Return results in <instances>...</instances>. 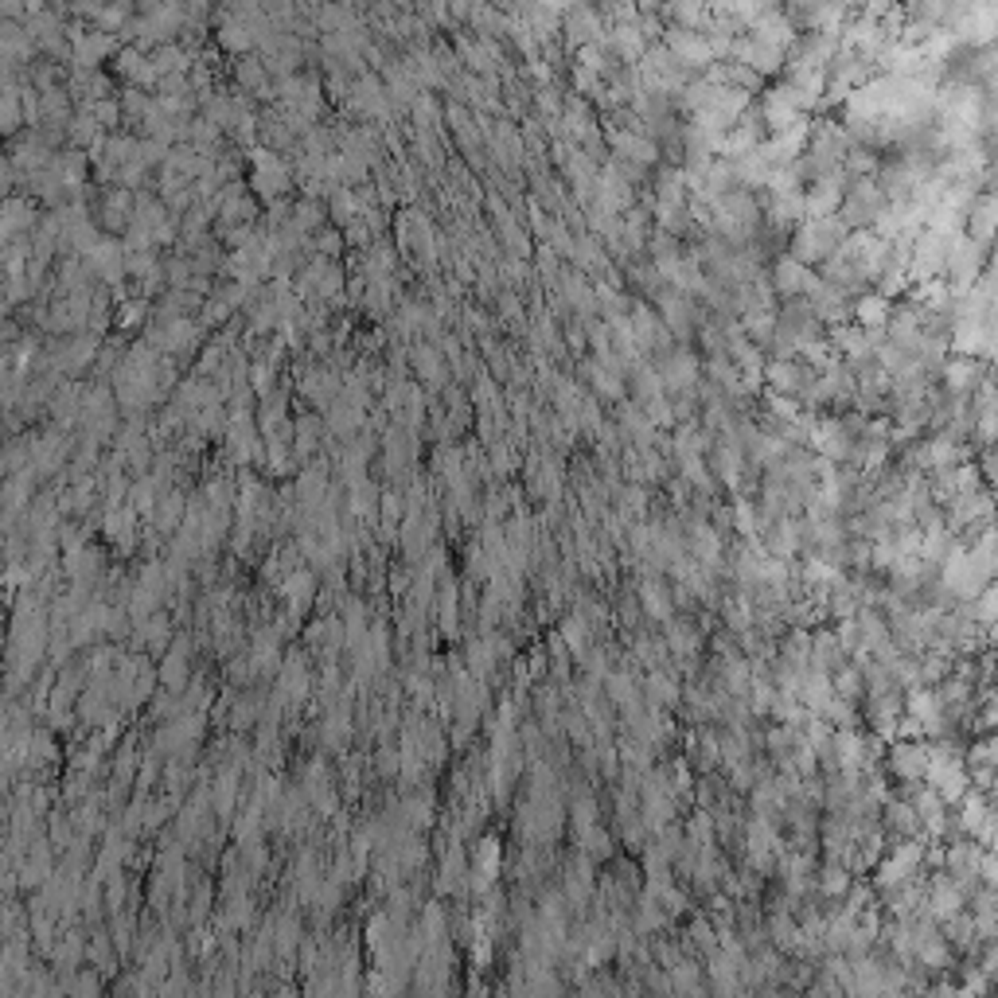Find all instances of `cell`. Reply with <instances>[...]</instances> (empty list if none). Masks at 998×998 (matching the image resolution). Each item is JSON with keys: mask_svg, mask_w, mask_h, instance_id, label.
<instances>
[{"mask_svg": "<svg viewBox=\"0 0 998 998\" xmlns=\"http://www.w3.org/2000/svg\"><path fill=\"white\" fill-rule=\"evenodd\" d=\"M300 390H305V398L312 406H331L339 398V378L328 367H312L300 375Z\"/></svg>", "mask_w": 998, "mask_h": 998, "instance_id": "ba28073f", "label": "cell"}, {"mask_svg": "<svg viewBox=\"0 0 998 998\" xmlns=\"http://www.w3.org/2000/svg\"><path fill=\"white\" fill-rule=\"evenodd\" d=\"M32 222H35V207H32V203L8 195V203H4V238H12L16 230H32Z\"/></svg>", "mask_w": 998, "mask_h": 998, "instance_id": "9a60e30c", "label": "cell"}, {"mask_svg": "<svg viewBox=\"0 0 998 998\" xmlns=\"http://www.w3.org/2000/svg\"><path fill=\"white\" fill-rule=\"evenodd\" d=\"M258 129H261V136H266V141H269L266 149H277V144H289V141H292V129H289V121H285V117H281L277 110L261 117V125H258Z\"/></svg>", "mask_w": 998, "mask_h": 998, "instance_id": "ffe728a7", "label": "cell"}, {"mask_svg": "<svg viewBox=\"0 0 998 998\" xmlns=\"http://www.w3.org/2000/svg\"><path fill=\"white\" fill-rule=\"evenodd\" d=\"M250 183L261 191V199H277L289 188V164L273 149H250Z\"/></svg>", "mask_w": 998, "mask_h": 998, "instance_id": "7a4b0ae2", "label": "cell"}, {"mask_svg": "<svg viewBox=\"0 0 998 998\" xmlns=\"http://www.w3.org/2000/svg\"><path fill=\"white\" fill-rule=\"evenodd\" d=\"M807 281H811V273H807L804 261H796L791 253H788V258H780V266H776V292L796 297V292H807Z\"/></svg>", "mask_w": 998, "mask_h": 998, "instance_id": "30bf717a", "label": "cell"}, {"mask_svg": "<svg viewBox=\"0 0 998 998\" xmlns=\"http://www.w3.org/2000/svg\"><path fill=\"white\" fill-rule=\"evenodd\" d=\"M144 320V300H125L121 308H117V324L121 328H133Z\"/></svg>", "mask_w": 998, "mask_h": 998, "instance_id": "4316f807", "label": "cell"}, {"mask_svg": "<svg viewBox=\"0 0 998 998\" xmlns=\"http://www.w3.org/2000/svg\"><path fill=\"white\" fill-rule=\"evenodd\" d=\"M66 113H71V102H66V90H63V86L39 90V121H47V125H66Z\"/></svg>", "mask_w": 998, "mask_h": 998, "instance_id": "4fadbf2b", "label": "cell"}, {"mask_svg": "<svg viewBox=\"0 0 998 998\" xmlns=\"http://www.w3.org/2000/svg\"><path fill=\"white\" fill-rule=\"evenodd\" d=\"M671 55L679 58L682 66H710L713 47H710V39H702L698 32H671Z\"/></svg>", "mask_w": 998, "mask_h": 998, "instance_id": "8992f818", "label": "cell"}, {"mask_svg": "<svg viewBox=\"0 0 998 998\" xmlns=\"http://www.w3.org/2000/svg\"><path fill=\"white\" fill-rule=\"evenodd\" d=\"M570 35L573 43H585V39H596V16L589 12V8H573L570 12Z\"/></svg>", "mask_w": 998, "mask_h": 998, "instance_id": "cb8c5ba5", "label": "cell"}, {"mask_svg": "<svg viewBox=\"0 0 998 998\" xmlns=\"http://www.w3.org/2000/svg\"><path fill=\"white\" fill-rule=\"evenodd\" d=\"M86 110L94 113V121L102 125V129H105V125H113L117 117H121V105H117V102H105V97H102V102H94V105H86Z\"/></svg>", "mask_w": 998, "mask_h": 998, "instance_id": "484cf974", "label": "cell"}, {"mask_svg": "<svg viewBox=\"0 0 998 998\" xmlns=\"http://www.w3.org/2000/svg\"><path fill=\"white\" fill-rule=\"evenodd\" d=\"M846 164H850V168H854V172H866V168H869V164H874V160H869L866 152H854V156H850Z\"/></svg>", "mask_w": 998, "mask_h": 998, "instance_id": "4dcf8cb0", "label": "cell"}, {"mask_svg": "<svg viewBox=\"0 0 998 998\" xmlns=\"http://www.w3.org/2000/svg\"><path fill=\"white\" fill-rule=\"evenodd\" d=\"M316 246H320V258H331V253H339V246H344V234L320 230V234H316Z\"/></svg>", "mask_w": 998, "mask_h": 998, "instance_id": "83f0119b", "label": "cell"}, {"mask_svg": "<svg viewBox=\"0 0 998 998\" xmlns=\"http://www.w3.org/2000/svg\"><path fill=\"white\" fill-rule=\"evenodd\" d=\"M694 375H698V363H694L687 351H674L667 363H663V383H667V386H679V390H682V386L694 383Z\"/></svg>", "mask_w": 998, "mask_h": 998, "instance_id": "5bb4252c", "label": "cell"}, {"mask_svg": "<svg viewBox=\"0 0 998 998\" xmlns=\"http://www.w3.org/2000/svg\"><path fill=\"white\" fill-rule=\"evenodd\" d=\"M180 503H183V495L180 492H168L164 495V507H160V526H168L175 515H180Z\"/></svg>", "mask_w": 998, "mask_h": 998, "instance_id": "f546056e", "label": "cell"}, {"mask_svg": "<svg viewBox=\"0 0 998 998\" xmlns=\"http://www.w3.org/2000/svg\"><path fill=\"white\" fill-rule=\"evenodd\" d=\"M234 74H238V86H242V90H253L258 97H269V90H273V74L266 71V63H261V58H253V55L238 58Z\"/></svg>", "mask_w": 998, "mask_h": 998, "instance_id": "9c48e42d", "label": "cell"}, {"mask_svg": "<svg viewBox=\"0 0 998 998\" xmlns=\"http://www.w3.org/2000/svg\"><path fill=\"white\" fill-rule=\"evenodd\" d=\"M339 289H344V269L331 258H312L297 285L300 297H339Z\"/></svg>", "mask_w": 998, "mask_h": 998, "instance_id": "3957f363", "label": "cell"}, {"mask_svg": "<svg viewBox=\"0 0 998 998\" xmlns=\"http://www.w3.org/2000/svg\"><path fill=\"white\" fill-rule=\"evenodd\" d=\"M760 110H765V121L772 125V129H780V133H788L791 125L804 121V110H799L796 90H791V86H776V90H768Z\"/></svg>", "mask_w": 998, "mask_h": 998, "instance_id": "5b68a950", "label": "cell"}, {"mask_svg": "<svg viewBox=\"0 0 998 998\" xmlns=\"http://www.w3.org/2000/svg\"><path fill=\"white\" fill-rule=\"evenodd\" d=\"M113 51L110 32H86V27H71V55L78 63V71H94L105 55Z\"/></svg>", "mask_w": 998, "mask_h": 998, "instance_id": "277c9868", "label": "cell"}, {"mask_svg": "<svg viewBox=\"0 0 998 998\" xmlns=\"http://www.w3.org/2000/svg\"><path fill=\"white\" fill-rule=\"evenodd\" d=\"M877 211H882V191H877V183H869V180H862L858 188H850V195L843 199V214L850 222H866V219H874Z\"/></svg>", "mask_w": 998, "mask_h": 998, "instance_id": "52a82bcc", "label": "cell"}, {"mask_svg": "<svg viewBox=\"0 0 998 998\" xmlns=\"http://www.w3.org/2000/svg\"><path fill=\"white\" fill-rule=\"evenodd\" d=\"M612 149H616V156H628V160H635V164H651L655 156V144L648 141V136H635V133H620L616 129L612 133Z\"/></svg>", "mask_w": 998, "mask_h": 998, "instance_id": "8fae6325", "label": "cell"}, {"mask_svg": "<svg viewBox=\"0 0 998 998\" xmlns=\"http://www.w3.org/2000/svg\"><path fill=\"white\" fill-rule=\"evenodd\" d=\"M858 320H862L866 328H869V324L882 328L885 320H889V300L882 297V292H877V297H862V300H858Z\"/></svg>", "mask_w": 998, "mask_h": 998, "instance_id": "44dd1931", "label": "cell"}, {"mask_svg": "<svg viewBox=\"0 0 998 998\" xmlns=\"http://www.w3.org/2000/svg\"><path fill=\"white\" fill-rule=\"evenodd\" d=\"M312 445H316V425H312L308 417H300V422H297V448H300V453H308Z\"/></svg>", "mask_w": 998, "mask_h": 998, "instance_id": "f1b7e54d", "label": "cell"}, {"mask_svg": "<svg viewBox=\"0 0 998 998\" xmlns=\"http://www.w3.org/2000/svg\"><path fill=\"white\" fill-rule=\"evenodd\" d=\"M632 331H635V344L640 347H663V339H667V331H663V324L655 320L651 308L632 312Z\"/></svg>", "mask_w": 998, "mask_h": 998, "instance_id": "7c38bea8", "label": "cell"}, {"mask_svg": "<svg viewBox=\"0 0 998 998\" xmlns=\"http://www.w3.org/2000/svg\"><path fill=\"white\" fill-rule=\"evenodd\" d=\"M409 113H414V121H417V129H422V133H429L433 125H441V102H437L433 94L417 97V102L409 105Z\"/></svg>", "mask_w": 998, "mask_h": 998, "instance_id": "d6986e66", "label": "cell"}, {"mask_svg": "<svg viewBox=\"0 0 998 998\" xmlns=\"http://www.w3.org/2000/svg\"><path fill=\"white\" fill-rule=\"evenodd\" d=\"M663 308H667V324L679 331V336H687V331H690V320H694V308H690L682 297H667V300H663Z\"/></svg>", "mask_w": 998, "mask_h": 998, "instance_id": "7402d4cb", "label": "cell"}, {"mask_svg": "<svg viewBox=\"0 0 998 998\" xmlns=\"http://www.w3.org/2000/svg\"><path fill=\"white\" fill-rule=\"evenodd\" d=\"M289 222H292V227H297V230L308 238V234H316V230H320V222H324V211H320V203L300 199L297 207L289 211Z\"/></svg>", "mask_w": 998, "mask_h": 998, "instance_id": "e0dca14e", "label": "cell"}, {"mask_svg": "<svg viewBox=\"0 0 998 998\" xmlns=\"http://www.w3.org/2000/svg\"><path fill=\"white\" fill-rule=\"evenodd\" d=\"M414 363H417V370H422L425 383H433V386L445 383V363H441V355H437V347L417 344L414 347Z\"/></svg>", "mask_w": 998, "mask_h": 998, "instance_id": "2e32d148", "label": "cell"}, {"mask_svg": "<svg viewBox=\"0 0 998 998\" xmlns=\"http://www.w3.org/2000/svg\"><path fill=\"white\" fill-rule=\"evenodd\" d=\"M612 47L624 58H635V55H640V32H635V27H616V32H612Z\"/></svg>", "mask_w": 998, "mask_h": 998, "instance_id": "d4e9b609", "label": "cell"}, {"mask_svg": "<svg viewBox=\"0 0 998 998\" xmlns=\"http://www.w3.org/2000/svg\"><path fill=\"white\" fill-rule=\"evenodd\" d=\"M768 378H772V386H776V390H799V386H804V370H799L796 363H772Z\"/></svg>", "mask_w": 998, "mask_h": 998, "instance_id": "603a6c76", "label": "cell"}, {"mask_svg": "<svg viewBox=\"0 0 998 998\" xmlns=\"http://www.w3.org/2000/svg\"><path fill=\"white\" fill-rule=\"evenodd\" d=\"M585 378H589V383L601 390V394H609V398L624 394V383L612 375V367H604V363H585Z\"/></svg>", "mask_w": 998, "mask_h": 998, "instance_id": "ac0fdd59", "label": "cell"}, {"mask_svg": "<svg viewBox=\"0 0 998 998\" xmlns=\"http://www.w3.org/2000/svg\"><path fill=\"white\" fill-rule=\"evenodd\" d=\"M846 242V222L843 219H807L791 238V258L796 261H830Z\"/></svg>", "mask_w": 998, "mask_h": 998, "instance_id": "6da1fadb", "label": "cell"}]
</instances>
